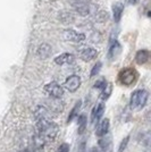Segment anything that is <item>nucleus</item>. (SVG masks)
Returning a JSON list of instances; mask_svg holds the SVG:
<instances>
[{"mask_svg":"<svg viewBox=\"0 0 151 152\" xmlns=\"http://www.w3.org/2000/svg\"><path fill=\"white\" fill-rule=\"evenodd\" d=\"M103 113H105V104L102 102H100L97 106H95V108L92 109V113H91V123L92 124L99 123Z\"/></svg>","mask_w":151,"mask_h":152,"instance_id":"8","label":"nucleus"},{"mask_svg":"<svg viewBox=\"0 0 151 152\" xmlns=\"http://www.w3.org/2000/svg\"><path fill=\"white\" fill-rule=\"evenodd\" d=\"M149 92L145 90H136L134 91L130 99V107L133 110H141L148 102Z\"/></svg>","mask_w":151,"mask_h":152,"instance_id":"2","label":"nucleus"},{"mask_svg":"<svg viewBox=\"0 0 151 152\" xmlns=\"http://www.w3.org/2000/svg\"><path fill=\"white\" fill-rule=\"evenodd\" d=\"M128 2H130L131 5H136L139 2V0H128Z\"/></svg>","mask_w":151,"mask_h":152,"instance_id":"26","label":"nucleus"},{"mask_svg":"<svg viewBox=\"0 0 151 152\" xmlns=\"http://www.w3.org/2000/svg\"><path fill=\"white\" fill-rule=\"evenodd\" d=\"M106 85H107V81H106L105 78H100V80H98V81L95 83V89L102 90V89H105Z\"/></svg>","mask_w":151,"mask_h":152,"instance_id":"22","label":"nucleus"},{"mask_svg":"<svg viewBox=\"0 0 151 152\" xmlns=\"http://www.w3.org/2000/svg\"><path fill=\"white\" fill-rule=\"evenodd\" d=\"M111 91H113V85L110 83H107V85L105 86V89L101 90V99L102 100H107L108 98L111 94Z\"/></svg>","mask_w":151,"mask_h":152,"instance_id":"19","label":"nucleus"},{"mask_svg":"<svg viewBox=\"0 0 151 152\" xmlns=\"http://www.w3.org/2000/svg\"><path fill=\"white\" fill-rule=\"evenodd\" d=\"M75 61V56L73 53H68V52H65L62 53L59 56H57L55 58V63L57 65H69V64H73Z\"/></svg>","mask_w":151,"mask_h":152,"instance_id":"11","label":"nucleus"},{"mask_svg":"<svg viewBox=\"0 0 151 152\" xmlns=\"http://www.w3.org/2000/svg\"><path fill=\"white\" fill-rule=\"evenodd\" d=\"M119 52H120V45L118 43V41L116 39L115 40L111 39V41H110V49H109V53H108L109 58L114 59Z\"/></svg>","mask_w":151,"mask_h":152,"instance_id":"15","label":"nucleus"},{"mask_svg":"<svg viewBox=\"0 0 151 152\" xmlns=\"http://www.w3.org/2000/svg\"><path fill=\"white\" fill-rule=\"evenodd\" d=\"M44 91L54 99H60L64 95V88L62 85H59L57 82H51L45 84Z\"/></svg>","mask_w":151,"mask_h":152,"instance_id":"4","label":"nucleus"},{"mask_svg":"<svg viewBox=\"0 0 151 152\" xmlns=\"http://www.w3.org/2000/svg\"><path fill=\"white\" fill-rule=\"evenodd\" d=\"M57 152H69V145L67 143H63L58 146L57 149Z\"/></svg>","mask_w":151,"mask_h":152,"instance_id":"24","label":"nucleus"},{"mask_svg":"<svg viewBox=\"0 0 151 152\" xmlns=\"http://www.w3.org/2000/svg\"><path fill=\"white\" fill-rule=\"evenodd\" d=\"M58 18H59L60 22H63V23H65V24H69V23H74L75 16L73 15V13H70V12L64 10V12H59Z\"/></svg>","mask_w":151,"mask_h":152,"instance_id":"16","label":"nucleus"},{"mask_svg":"<svg viewBox=\"0 0 151 152\" xmlns=\"http://www.w3.org/2000/svg\"><path fill=\"white\" fill-rule=\"evenodd\" d=\"M101 67H102V63H101V61H98V63L92 67V70H91V73H90V77H95V76L98 75L101 69Z\"/></svg>","mask_w":151,"mask_h":152,"instance_id":"21","label":"nucleus"},{"mask_svg":"<svg viewBox=\"0 0 151 152\" xmlns=\"http://www.w3.org/2000/svg\"><path fill=\"white\" fill-rule=\"evenodd\" d=\"M89 152H99V150H98V148H91L90 150H89Z\"/></svg>","mask_w":151,"mask_h":152,"instance_id":"25","label":"nucleus"},{"mask_svg":"<svg viewBox=\"0 0 151 152\" xmlns=\"http://www.w3.org/2000/svg\"><path fill=\"white\" fill-rule=\"evenodd\" d=\"M81 83H82L81 77L74 74V75H70L66 78V81L64 83V88L67 91H69V92H76L77 90L80 89Z\"/></svg>","mask_w":151,"mask_h":152,"instance_id":"5","label":"nucleus"},{"mask_svg":"<svg viewBox=\"0 0 151 152\" xmlns=\"http://www.w3.org/2000/svg\"><path fill=\"white\" fill-rule=\"evenodd\" d=\"M74 2H90L91 0H73Z\"/></svg>","mask_w":151,"mask_h":152,"instance_id":"27","label":"nucleus"},{"mask_svg":"<svg viewBox=\"0 0 151 152\" xmlns=\"http://www.w3.org/2000/svg\"><path fill=\"white\" fill-rule=\"evenodd\" d=\"M73 7L75 12L81 16H88L91 13V4L90 2H74Z\"/></svg>","mask_w":151,"mask_h":152,"instance_id":"9","label":"nucleus"},{"mask_svg":"<svg viewBox=\"0 0 151 152\" xmlns=\"http://www.w3.org/2000/svg\"><path fill=\"white\" fill-rule=\"evenodd\" d=\"M109 126H110L109 119H108V118L102 119V121L98 124V126H97L95 135H97L98 137H103V136H106L108 134V132H109Z\"/></svg>","mask_w":151,"mask_h":152,"instance_id":"10","label":"nucleus"},{"mask_svg":"<svg viewBox=\"0 0 151 152\" xmlns=\"http://www.w3.org/2000/svg\"><path fill=\"white\" fill-rule=\"evenodd\" d=\"M128 141H130V136H126L125 139L122 141V143H120V145H119V149H118V152H124V150H125L126 146H127Z\"/></svg>","mask_w":151,"mask_h":152,"instance_id":"23","label":"nucleus"},{"mask_svg":"<svg viewBox=\"0 0 151 152\" xmlns=\"http://www.w3.org/2000/svg\"><path fill=\"white\" fill-rule=\"evenodd\" d=\"M64 38L66 39L69 42H74V43H80L85 40V34L80 33V32L75 31L73 28H67L64 32Z\"/></svg>","mask_w":151,"mask_h":152,"instance_id":"6","label":"nucleus"},{"mask_svg":"<svg viewBox=\"0 0 151 152\" xmlns=\"http://www.w3.org/2000/svg\"><path fill=\"white\" fill-rule=\"evenodd\" d=\"M80 108H81V101H77L75 103V106L74 108L72 109V111L69 113V116L68 118H67V123H70V121H73L74 118H75L76 116L78 115V111H80Z\"/></svg>","mask_w":151,"mask_h":152,"instance_id":"18","label":"nucleus"},{"mask_svg":"<svg viewBox=\"0 0 151 152\" xmlns=\"http://www.w3.org/2000/svg\"><path fill=\"white\" fill-rule=\"evenodd\" d=\"M99 146L102 149L103 152H111V149H113V146H111V139L110 137H106V136L100 137Z\"/></svg>","mask_w":151,"mask_h":152,"instance_id":"17","label":"nucleus"},{"mask_svg":"<svg viewBox=\"0 0 151 152\" xmlns=\"http://www.w3.org/2000/svg\"><path fill=\"white\" fill-rule=\"evenodd\" d=\"M77 51H78L81 59L84 61H91L98 56V51L92 47H82V48L77 49Z\"/></svg>","mask_w":151,"mask_h":152,"instance_id":"7","label":"nucleus"},{"mask_svg":"<svg viewBox=\"0 0 151 152\" xmlns=\"http://www.w3.org/2000/svg\"><path fill=\"white\" fill-rule=\"evenodd\" d=\"M139 78V73L135 68L133 67H126L119 72L118 74V81L122 85L125 86H131L133 84H135Z\"/></svg>","mask_w":151,"mask_h":152,"instance_id":"3","label":"nucleus"},{"mask_svg":"<svg viewBox=\"0 0 151 152\" xmlns=\"http://www.w3.org/2000/svg\"><path fill=\"white\" fill-rule=\"evenodd\" d=\"M86 127V116L85 115H81L78 117V133L82 134Z\"/></svg>","mask_w":151,"mask_h":152,"instance_id":"20","label":"nucleus"},{"mask_svg":"<svg viewBox=\"0 0 151 152\" xmlns=\"http://www.w3.org/2000/svg\"><path fill=\"white\" fill-rule=\"evenodd\" d=\"M123 12H124V4L120 2V1H116L114 2L113 5V16L114 20L116 23H118L123 16Z\"/></svg>","mask_w":151,"mask_h":152,"instance_id":"13","label":"nucleus"},{"mask_svg":"<svg viewBox=\"0 0 151 152\" xmlns=\"http://www.w3.org/2000/svg\"><path fill=\"white\" fill-rule=\"evenodd\" d=\"M37 127H38L37 136L42 140L44 144L52 142L59 133V126L56 123L51 121L49 118H41L37 121Z\"/></svg>","mask_w":151,"mask_h":152,"instance_id":"1","label":"nucleus"},{"mask_svg":"<svg viewBox=\"0 0 151 152\" xmlns=\"http://www.w3.org/2000/svg\"><path fill=\"white\" fill-rule=\"evenodd\" d=\"M52 55V48L48 43H42L38 47L37 49V56L41 59H47Z\"/></svg>","mask_w":151,"mask_h":152,"instance_id":"12","label":"nucleus"},{"mask_svg":"<svg viewBox=\"0 0 151 152\" xmlns=\"http://www.w3.org/2000/svg\"><path fill=\"white\" fill-rule=\"evenodd\" d=\"M150 58V52L147 49H142V50H139L135 55V61L139 65H144L145 63H148Z\"/></svg>","mask_w":151,"mask_h":152,"instance_id":"14","label":"nucleus"}]
</instances>
